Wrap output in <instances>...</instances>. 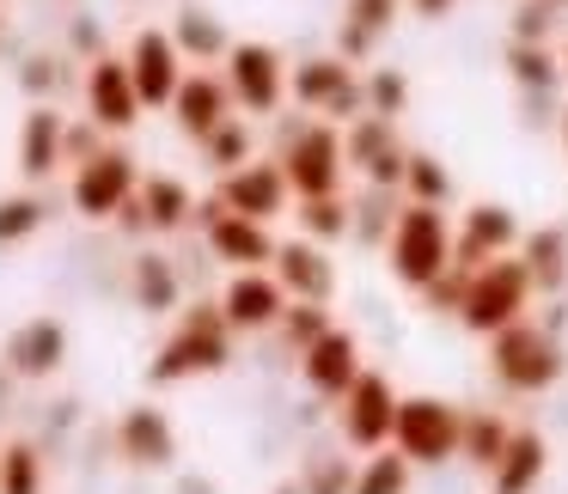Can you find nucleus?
<instances>
[{
    "mask_svg": "<svg viewBox=\"0 0 568 494\" xmlns=\"http://www.w3.org/2000/svg\"><path fill=\"white\" fill-rule=\"evenodd\" d=\"M507 62H514V80H519V86H550V80H556V62H550L544 50H531V43H519Z\"/></svg>",
    "mask_w": 568,
    "mask_h": 494,
    "instance_id": "obj_35",
    "label": "nucleus"
},
{
    "mask_svg": "<svg viewBox=\"0 0 568 494\" xmlns=\"http://www.w3.org/2000/svg\"><path fill=\"white\" fill-rule=\"evenodd\" d=\"M306 494H355V476H348L343 464H318V476H312Z\"/></svg>",
    "mask_w": 568,
    "mask_h": 494,
    "instance_id": "obj_39",
    "label": "nucleus"
},
{
    "mask_svg": "<svg viewBox=\"0 0 568 494\" xmlns=\"http://www.w3.org/2000/svg\"><path fill=\"white\" fill-rule=\"evenodd\" d=\"M282 494H294V488H282Z\"/></svg>",
    "mask_w": 568,
    "mask_h": 494,
    "instance_id": "obj_42",
    "label": "nucleus"
},
{
    "mask_svg": "<svg viewBox=\"0 0 568 494\" xmlns=\"http://www.w3.org/2000/svg\"><path fill=\"white\" fill-rule=\"evenodd\" d=\"M43 488V464L31 445H7L0 452V494H38Z\"/></svg>",
    "mask_w": 568,
    "mask_h": 494,
    "instance_id": "obj_28",
    "label": "nucleus"
},
{
    "mask_svg": "<svg viewBox=\"0 0 568 494\" xmlns=\"http://www.w3.org/2000/svg\"><path fill=\"white\" fill-rule=\"evenodd\" d=\"M172 104H178V123H184L190 135H214V128L226 123V86L209 74H190Z\"/></svg>",
    "mask_w": 568,
    "mask_h": 494,
    "instance_id": "obj_22",
    "label": "nucleus"
},
{
    "mask_svg": "<svg viewBox=\"0 0 568 494\" xmlns=\"http://www.w3.org/2000/svg\"><path fill=\"white\" fill-rule=\"evenodd\" d=\"M489 367L507 391H550L562 379V348L538 330V323H514L489 342Z\"/></svg>",
    "mask_w": 568,
    "mask_h": 494,
    "instance_id": "obj_4",
    "label": "nucleus"
},
{
    "mask_svg": "<svg viewBox=\"0 0 568 494\" xmlns=\"http://www.w3.org/2000/svg\"><path fill=\"white\" fill-rule=\"evenodd\" d=\"M507 445H514V428H507L501 415H465V445H458V457H470V464L495 470Z\"/></svg>",
    "mask_w": 568,
    "mask_h": 494,
    "instance_id": "obj_24",
    "label": "nucleus"
},
{
    "mask_svg": "<svg viewBox=\"0 0 568 494\" xmlns=\"http://www.w3.org/2000/svg\"><path fill=\"white\" fill-rule=\"evenodd\" d=\"M392 445L409 464H446V457H458V445H465V415H458L446 397H404V403H397Z\"/></svg>",
    "mask_w": 568,
    "mask_h": 494,
    "instance_id": "obj_3",
    "label": "nucleus"
},
{
    "mask_svg": "<svg viewBox=\"0 0 568 494\" xmlns=\"http://www.w3.org/2000/svg\"><path fill=\"white\" fill-rule=\"evenodd\" d=\"M221 311H226V323H233V330H263V323L287 318V287L270 281V275H257V269H251V275H233Z\"/></svg>",
    "mask_w": 568,
    "mask_h": 494,
    "instance_id": "obj_14",
    "label": "nucleus"
},
{
    "mask_svg": "<svg viewBox=\"0 0 568 494\" xmlns=\"http://www.w3.org/2000/svg\"><path fill=\"white\" fill-rule=\"evenodd\" d=\"M562 257H568L562 233H538V238L526 245V269H531V281H538V287H556V281H562Z\"/></svg>",
    "mask_w": 568,
    "mask_h": 494,
    "instance_id": "obj_29",
    "label": "nucleus"
},
{
    "mask_svg": "<svg viewBox=\"0 0 568 494\" xmlns=\"http://www.w3.org/2000/svg\"><path fill=\"white\" fill-rule=\"evenodd\" d=\"M275 257H282V287L300 306H324V299H331L336 275H331V263H324L318 245H282Z\"/></svg>",
    "mask_w": 568,
    "mask_h": 494,
    "instance_id": "obj_21",
    "label": "nucleus"
},
{
    "mask_svg": "<svg viewBox=\"0 0 568 494\" xmlns=\"http://www.w3.org/2000/svg\"><path fill=\"white\" fill-rule=\"evenodd\" d=\"M514 238H519L514 214L495 208V202H483V208H470V214H465V233L453 238V269L477 275L483 263L507 257V245H514Z\"/></svg>",
    "mask_w": 568,
    "mask_h": 494,
    "instance_id": "obj_9",
    "label": "nucleus"
},
{
    "mask_svg": "<svg viewBox=\"0 0 568 494\" xmlns=\"http://www.w3.org/2000/svg\"><path fill=\"white\" fill-rule=\"evenodd\" d=\"M355 494H409V457L397 452H373L355 476Z\"/></svg>",
    "mask_w": 568,
    "mask_h": 494,
    "instance_id": "obj_26",
    "label": "nucleus"
},
{
    "mask_svg": "<svg viewBox=\"0 0 568 494\" xmlns=\"http://www.w3.org/2000/svg\"><path fill=\"white\" fill-rule=\"evenodd\" d=\"M526 299H531V269L514 263V257H495V263H483V269L470 275L458 318H465V330H477V336L495 342L501 330L526 323Z\"/></svg>",
    "mask_w": 568,
    "mask_h": 494,
    "instance_id": "obj_1",
    "label": "nucleus"
},
{
    "mask_svg": "<svg viewBox=\"0 0 568 494\" xmlns=\"http://www.w3.org/2000/svg\"><path fill=\"white\" fill-rule=\"evenodd\" d=\"M331 330H336V323L324 318V306H294V311H287V348H300V354H306L312 342H324Z\"/></svg>",
    "mask_w": 568,
    "mask_h": 494,
    "instance_id": "obj_33",
    "label": "nucleus"
},
{
    "mask_svg": "<svg viewBox=\"0 0 568 494\" xmlns=\"http://www.w3.org/2000/svg\"><path fill=\"white\" fill-rule=\"evenodd\" d=\"M282 202H287V172L282 165H239V172L221 184V208L245 214V220H270V214H282Z\"/></svg>",
    "mask_w": 568,
    "mask_h": 494,
    "instance_id": "obj_11",
    "label": "nucleus"
},
{
    "mask_svg": "<svg viewBox=\"0 0 568 494\" xmlns=\"http://www.w3.org/2000/svg\"><path fill=\"white\" fill-rule=\"evenodd\" d=\"M135 294H141V306H148V311H165L178 299V281H172V269H165V257H141Z\"/></svg>",
    "mask_w": 568,
    "mask_h": 494,
    "instance_id": "obj_30",
    "label": "nucleus"
},
{
    "mask_svg": "<svg viewBox=\"0 0 568 494\" xmlns=\"http://www.w3.org/2000/svg\"><path fill=\"white\" fill-rule=\"evenodd\" d=\"M209 245L221 263H239V275H251L257 263L275 257L263 220H245V214H209Z\"/></svg>",
    "mask_w": 568,
    "mask_h": 494,
    "instance_id": "obj_16",
    "label": "nucleus"
},
{
    "mask_svg": "<svg viewBox=\"0 0 568 494\" xmlns=\"http://www.w3.org/2000/svg\"><path fill=\"white\" fill-rule=\"evenodd\" d=\"M116 440H123V457L129 464H148V470H165L178 457V440H172V421L160 415V409H129L123 428H116Z\"/></svg>",
    "mask_w": 568,
    "mask_h": 494,
    "instance_id": "obj_17",
    "label": "nucleus"
},
{
    "mask_svg": "<svg viewBox=\"0 0 568 494\" xmlns=\"http://www.w3.org/2000/svg\"><path fill=\"white\" fill-rule=\"evenodd\" d=\"M294 99L300 104H318V111H331V116H348L361 104V86L348 80L343 62H306L294 74Z\"/></svg>",
    "mask_w": 568,
    "mask_h": 494,
    "instance_id": "obj_20",
    "label": "nucleus"
},
{
    "mask_svg": "<svg viewBox=\"0 0 568 494\" xmlns=\"http://www.w3.org/2000/svg\"><path fill=\"white\" fill-rule=\"evenodd\" d=\"M226 336H233L226 311L196 306V311L184 318V330L165 342V354L153 360L148 379H153V384H172V379H184V372H221V367H226Z\"/></svg>",
    "mask_w": 568,
    "mask_h": 494,
    "instance_id": "obj_5",
    "label": "nucleus"
},
{
    "mask_svg": "<svg viewBox=\"0 0 568 494\" xmlns=\"http://www.w3.org/2000/svg\"><path fill=\"white\" fill-rule=\"evenodd\" d=\"M397 403H404V397L392 391L385 372H361V379L348 384V397H343L348 445H361V452H385V445H392V428H397Z\"/></svg>",
    "mask_w": 568,
    "mask_h": 494,
    "instance_id": "obj_6",
    "label": "nucleus"
},
{
    "mask_svg": "<svg viewBox=\"0 0 568 494\" xmlns=\"http://www.w3.org/2000/svg\"><path fill=\"white\" fill-rule=\"evenodd\" d=\"M209 147H214V165H233V172H239V159H245L251 141H245V128H239V123H221L209 135Z\"/></svg>",
    "mask_w": 568,
    "mask_h": 494,
    "instance_id": "obj_38",
    "label": "nucleus"
},
{
    "mask_svg": "<svg viewBox=\"0 0 568 494\" xmlns=\"http://www.w3.org/2000/svg\"><path fill=\"white\" fill-rule=\"evenodd\" d=\"M68 354V330L55 318H31L26 330L7 342V360H13V372H26V379H50L55 367H62Z\"/></svg>",
    "mask_w": 568,
    "mask_h": 494,
    "instance_id": "obj_19",
    "label": "nucleus"
},
{
    "mask_svg": "<svg viewBox=\"0 0 568 494\" xmlns=\"http://www.w3.org/2000/svg\"><path fill=\"white\" fill-rule=\"evenodd\" d=\"M300 372H306V384H312L318 397H336V403H343L348 384L367 372V367H361V342H355L348 330H331L324 342H312L306 354H300Z\"/></svg>",
    "mask_w": 568,
    "mask_h": 494,
    "instance_id": "obj_10",
    "label": "nucleus"
},
{
    "mask_svg": "<svg viewBox=\"0 0 568 494\" xmlns=\"http://www.w3.org/2000/svg\"><path fill=\"white\" fill-rule=\"evenodd\" d=\"M129 80H135L141 104H172V99H178V86H184L172 38H160V31H141L135 50H129Z\"/></svg>",
    "mask_w": 568,
    "mask_h": 494,
    "instance_id": "obj_12",
    "label": "nucleus"
},
{
    "mask_svg": "<svg viewBox=\"0 0 568 494\" xmlns=\"http://www.w3.org/2000/svg\"><path fill=\"white\" fill-rule=\"evenodd\" d=\"M453 269V233H446V214L440 208H422L409 202L392 226V275L416 294H428L440 275Z\"/></svg>",
    "mask_w": 568,
    "mask_h": 494,
    "instance_id": "obj_2",
    "label": "nucleus"
},
{
    "mask_svg": "<svg viewBox=\"0 0 568 494\" xmlns=\"http://www.w3.org/2000/svg\"><path fill=\"white\" fill-rule=\"evenodd\" d=\"M404 99H409V86H404L397 74H379V80H373V104H379V116H392Z\"/></svg>",
    "mask_w": 568,
    "mask_h": 494,
    "instance_id": "obj_40",
    "label": "nucleus"
},
{
    "mask_svg": "<svg viewBox=\"0 0 568 494\" xmlns=\"http://www.w3.org/2000/svg\"><path fill=\"white\" fill-rule=\"evenodd\" d=\"M404 184L416 189V202H422V208H434V202H446V189H453V177H446L440 165L428 159V153H409V172H404Z\"/></svg>",
    "mask_w": 568,
    "mask_h": 494,
    "instance_id": "obj_31",
    "label": "nucleus"
},
{
    "mask_svg": "<svg viewBox=\"0 0 568 494\" xmlns=\"http://www.w3.org/2000/svg\"><path fill=\"white\" fill-rule=\"evenodd\" d=\"M87 99H92V116H99L104 128H129L141 111V92L135 80H129V62H99L87 80Z\"/></svg>",
    "mask_w": 568,
    "mask_h": 494,
    "instance_id": "obj_18",
    "label": "nucleus"
},
{
    "mask_svg": "<svg viewBox=\"0 0 568 494\" xmlns=\"http://www.w3.org/2000/svg\"><path fill=\"white\" fill-rule=\"evenodd\" d=\"M178 43H184V50H196V55H221V50H226L221 31H214L209 19H196V13H190L184 25H178Z\"/></svg>",
    "mask_w": 568,
    "mask_h": 494,
    "instance_id": "obj_37",
    "label": "nucleus"
},
{
    "mask_svg": "<svg viewBox=\"0 0 568 494\" xmlns=\"http://www.w3.org/2000/svg\"><path fill=\"white\" fill-rule=\"evenodd\" d=\"M38 220H43V202H31V196L0 202V245H13V238L38 233Z\"/></svg>",
    "mask_w": 568,
    "mask_h": 494,
    "instance_id": "obj_34",
    "label": "nucleus"
},
{
    "mask_svg": "<svg viewBox=\"0 0 568 494\" xmlns=\"http://www.w3.org/2000/svg\"><path fill=\"white\" fill-rule=\"evenodd\" d=\"M397 19V0H348V25H343V50L361 55L385 25Z\"/></svg>",
    "mask_w": 568,
    "mask_h": 494,
    "instance_id": "obj_25",
    "label": "nucleus"
},
{
    "mask_svg": "<svg viewBox=\"0 0 568 494\" xmlns=\"http://www.w3.org/2000/svg\"><path fill=\"white\" fill-rule=\"evenodd\" d=\"M129 196H135V165H129V153H92V159L80 165V177H74V208L80 214L104 220V214L129 208Z\"/></svg>",
    "mask_w": 568,
    "mask_h": 494,
    "instance_id": "obj_8",
    "label": "nucleus"
},
{
    "mask_svg": "<svg viewBox=\"0 0 568 494\" xmlns=\"http://www.w3.org/2000/svg\"><path fill=\"white\" fill-rule=\"evenodd\" d=\"M141 214H148L153 226H178L190 214L184 184H172V177H148V189H141Z\"/></svg>",
    "mask_w": 568,
    "mask_h": 494,
    "instance_id": "obj_27",
    "label": "nucleus"
},
{
    "mask_svg": "<svg viewBox=\"0 0 568 494\" xmlns=\"http://www.w3.org/2000/svg\"><path fill=\"white\" fill-rule=\"evenodd\" d=\"M562 68H568V55H562Z\"/></svg>",
    "mask_w": 568,
    "mask_h": 494,
    "instance_id": "obj_43",
    "label": "nucleus"
},
{
    "mask_svg": "<svg viewBox=\"0 0 568 494\" xmlns=\"http://www.w3.org/2000/svg\"><path fill=\"white\" fill-rule=\"evenodd\" d=\"M300 220H306L312 238H336L348 226V214H343V202L331 196V202H306V214H300Z\"/></svg>",
    "mask_w": 568,
    "mask_h": 494,
    "instance_id": "obj_36",
    "label": "nucleus"
},
{
    "mask_svg": "<svg viewBox=\"0 0 568 494\" xmlns=\"http://www.w3.org/2000/svg\"><path fill=\"white\" fill-rule=\"evenodd\" d=\"M19 165H26L31 177H43V172H55L62 165V116L55 111H31L26 116V141H19Z\"/></svg>",
    "mask_w": 568,
    "mask_h": 494,
    "instance_id": "obj_23",
    "label": "nucleus"
},
{
    "mask_svg": "<svg viewBox=\"0 0 568 494\" xmlns=\"http://www.w3.org/2000/svg\"><path fill=\"white\" fill-rule=\"evenodd\" d=\"M416 13L422 19H440V13H453V0H416Z\"/></svg>",
    "mask_w": 568,
    "mask_h": 494,
    "instance_id": "obj_41",
    "label": "nucleus"
},
{
    "mask_svg": "<svg viewBox=\"0 0 568 494\" xmlns=\"http://www.w3.org/2000/svg\"><path fill=\"white\" fill-rule=\"evenodd\" d=\"M226 62H233V92L245 99V111L282 104V55L270 43H239V50H226Z\"/></svg>",
    "mask_w": 568,
    "mask_h": 494,
    "instance_id": "obj_13",
    "label": "nucleus"
},
{
    "mask_svg": "<svg viewBox=\"0 0 568 494\" xmlns=\"http://www.w3.org/2000/svg\"><path fill=\"white\" fill-rule=\"evenodd\" d=\"M343 141H336V128H306V135L287 147V189L306 202H331L336 184H343Z\"/></svg>",
    "mask_w": 568,
    "mask_h": 494,
    "instance_id": "obj_7",
    "label": "nucleus"
},
{
    "mask_svg": "<svg viewBox=\"0 0 568 494\" xmlns=\"http://www.w3.org/2000/svg\"><path fill=\"white\" fill-rule=\"evenodd\" d=\"M385 153H392V123H385V116H373V123H361L355 135H348V159L367 165V172L385 159Z\"/></svg>",
    "mask_w": 568,
    "mask_h": 494,
    "instance_id": "obj_32",
    "label": "nucleus"
},
{
    "mask_svg": "<svg viewBox=\"0 0 568 494\" xmlns=\"http://www.w3.org/2000/svg\"><path fill=\"white\" fill-rule=\"evenodd\" d=\"M544 470H550V445H544V433L514 428V445H507L501 464L489 470V494H531L544 482Z\"/></svg>",
    "mask_w": 568,
    "mask_h": 494,
    "instance_id": "obj_15",
    "label": "nucleus"
}]
</instances>
